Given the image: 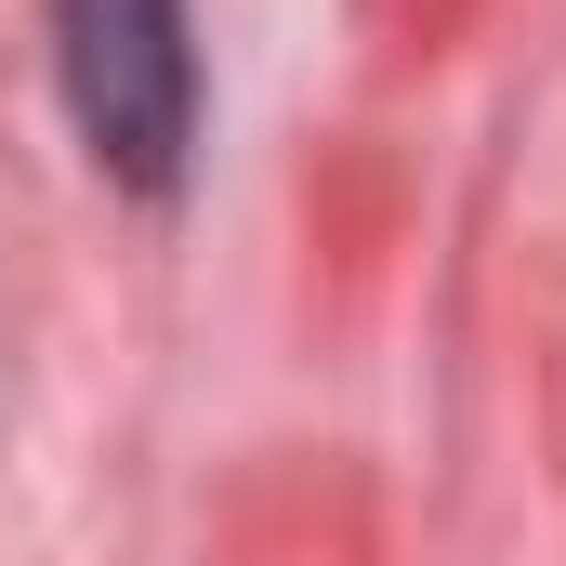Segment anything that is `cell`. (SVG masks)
I'll return each mask as SVG.
<instances>
[{
	"instance_id": "cell-1",
	"label": "cell",
	"mask_w": 566,
	"mask_h": 566,
	"mask_svg": "<svg viewBox=\"0 0 566 566\" xmlns=\"http://www.w3.org/2000/svg\"><path fill=\"white\" fill-rule=\"evenodd\" d=\"M53 66H66V119L93 145L106 185L171 198L198 158V27L185 0H53Z\"/></svg>"
}]
</instances>
